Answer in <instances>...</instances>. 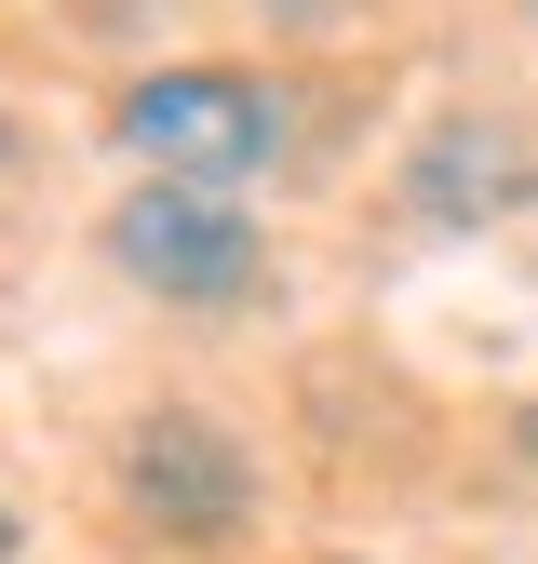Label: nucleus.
<instances>
[{
  "instance_id": "nucleus-1",
  "label": "nucleus",
  "mask_w": 538,
  "mask_h": 564,
  "mask_svg": "<svg viewBox=\"0 0 538 564\" xmlns=\"http://www.w3.org/2000/svg\"><path fill=\"white\" fill-rule=\"evenodd\" d=\"M121 149L149 175H189V188H243V175L283 162V108L243 67H149L121 95Z\"/></svg>"
},
{
  "instance_id": "nucleus-3",
  "label": "nucleus",
  "mask_w": 538,
  "mask_h": 564,
  "mask_svg": "<svg viewBox=\"0 0 538 564\" xmlns=\"http://www.w3.org/2000/svg\"><path fill=\"white\" fill-rule=\"evenodd\" d=\"M121 498L175 551H229L243 511H256V470H243V444L216 431V416H149V431L121 444Z\"/></svg>"
},
{
  "instance_id": "nucleus-7",
  "label": "nucleus",
  "mask_w": 538,
  "mask_h": 564,
  "mask_svg": "<svg viewBox=\"0 0 538 564\" xmlns=\"http://www.w3.org/2000/svg\"><path fill=\"white\" fill-rule=\"evenodd\" d=\"M0 149H14V134H0Z\"/></svg>"
},
{
  "instance_id": "nucleus-2",
  "label": "nucleus",
  "mask_w": 538,
  "mask_h": 564,
  "mask_svg": "<svg viewBox=\"0 0 538 564\" xmlns=\"http://www.w3.org/2000/svg\"><path fill=\"white\" fill-rule=\"evenodd\" d=\"M108 256L149 282V296H175V310H216V296H243L256 282V229L229 216L216 188H189V175H149L108 216Z\"/></svg>"
},
{
  "instance_id": "nucleus-6",
  "label": "nucleus",
  "mask_w": 538,
  "mask_h": 564,
  "mask_svg": "<svg viewBox=\"0 0 538 564\" xmlns=\"http://www.w3.org/2000/svg\"><path fill=\"white\" fill-rule=\"evenodd\" d=\"M0 564H14V511H0Z\"/></svg>"
},
{
  "instance_id": "nucleus-4",
  "label": "nucleus",
  "mask_w": 538,
  "mask_h": 564,
  "mask_svg": "<svg viewBox=\"0 0 538 564\" xmlns=\"http://www.w3.org/2000/svg\"><path fill=\"white\" fill-rule=\"evenodd\" d=\"M525 188H538V162L512 149L498 121H431L418 162H404V216H418V229H485V216H512Z\"/></svg>"
},
{
  "instance_id": "nucleus-5",
  "label": "nucleus",
  "mask_w": 538,
  "mask_h": 564,
  "mask_svg": "<svg viewBox=\"0 0 538 564\" xmlns=\"http://www.w3.org/2000/svg\"><path fill=\"white\" fill-rule=\"evenodd\" d=\"M512 444H525V470H538V403H525V416H512Z\"/></svg>"
}]
</instances>
